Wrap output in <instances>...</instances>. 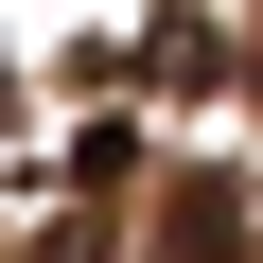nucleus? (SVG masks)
<instances>
[{"instance_id":"f03ea898","label":"nucleus","mask_w":263,"mask_h":263,"mask_svg":"<svg viewBox=\"0 0 263 263\" xmlns=\"http://www.w3.org/2000/svg\"><path fill=\"white\" fill-rule=\"evenodd\" d=\"M18 263H105V193H53V211L18 228Z\"/></svg>"},{"instance_id":"f257e3e1","label":"nucleus","mask_w":263,"mask_h":263,"mask_svg":"<svg viewBox=\"0 0 263 263\" xmlns=\"http://www.w3.org/2000/svg\"><path fill=\"white\" fill-rule=\"evenodd\" d=\"M158 263H246V193L228 176H176L158 193Z\"/></svg>"}]
</instances>
